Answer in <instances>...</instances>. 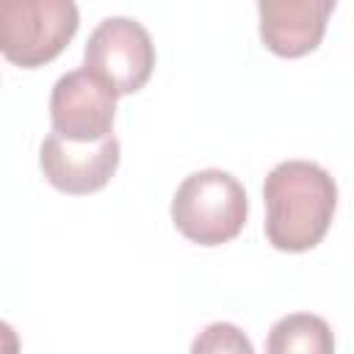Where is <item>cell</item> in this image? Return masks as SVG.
<instances>
[{
    "mask_svg": "<svg viewBox=\"0 0 354 354\" xmlns=\"http://www.w3.org/2000/svg\"><path fill=\"white\" fill-rule=\"evenodd\" d=\"M266 238L279 252L318 246L337 207L332 174L313 160H282L263 183Z\"/></svg>",
    "mask_w": 354,
    "mask_h": 354,
    "instance_id": "6da1fadb",
    "label": "cell"
},
{
    "mask_svg": "<svg viewBox=\"0 0 354 354\" xmlns=\"http://www.w3.org/2000/svg\"><path fill=\"white\" fill-rule=\"evenodd\" d=\"M249 216V199L241 180L224 169L188 174L171 196V221L191 243L221 246L232 241Z\"/></svg>",
    "mask_w": 354,
    "mask_h": 354,
    "instance_id": "7a4b0ae2",
    "label": "cell"
},
{
    "mask_svg": "<svg viewBox=\"0 0 354 354\" xmlns=\"http://www.w3.org/2000/svg\"><path fill=\"white\" fill-rule=\"evenodd\" d=\"M80 14L72 0H3L0 3V50L22 66L50 64L77 33Z\"/></svg>",
    "mask_w": 354,
    "mask_h": 354,
    "instance_id": "3957f363",
    "label": "cell"
},
{
    "mask_svg": "<svg viewBox=\"0 0 354 354\" xmlns=\"http://www.w3.org/2000/svg\"><path fill=\"white\" fill-rule=\"evenodd\" d=\"M83 69L105 80L119 97L136 94L155 69L152 36L130 17H108L91 30L86 41Z\"/></svg>",
    "mask_w": 354,
    "mask_h": 354,
    "instance_id": "277c9868",
    "label": "cell"
},
{
    "mask_svg": "<svg viewBox=\"0 0 354 354\" xmlns=\"http://www.w3.org/2000/svg\"><path fill=\"white\" fill-rule=\"evenodd\" d=\"M116 91L88 69L66 72L50 94L53 133L75 144H100L113 136Z\"/></svg>",
    "mask_w": 354,
    "mask_h": 354,
    "instance_id": "5b68a950",
    "label": "cell"
},
{
    "mask_svg": "<svg viewBox=\"0 0 354 354\" xmlns=\"http://www.w3.org/2000/svg\"><path fill=\"white\" fill-rule=\"evenodd\" d=\"M39 166L44 180L72 196L94 194L111 183L119 166V138L111 136L100 144H75L50 133L39 147Z\"/></svg>",
    "mask_w": 354,
    "mask_h": 354,
    "instance_id": "8992f818",
    "label": "cell"
},
{
    "mask_svg": "<svg viewBox=\"0 0 354 354\" xmlns=\"http://www.w3.org/2000/svg\"><path fill=\"white\" fill-rule=\"evenodd\" d=\"M335 11V0H260V39L279 58L313 53Z\"/></svg>",
    "mask_w": 354,
    "mask_h": 354,
    "instance_id": "52a82bcc",
    "label": "cell"
},
{
    "mask_svg": "<svg viewBox=\"0 0 354 354\" xmlns=\"http://www.w3.org/2000/svg\"><path fill=\"white\" fill-rule=\"evenodd\" d=\"M266 354H335L332 326L321 315L290 313L271 326Z\"/></svg>",
    "mask_w": 354,
    "mask_h": 354,
    "instance_id": "ba28073f",
    "label": "cell"
},
{
    "mask_svg": "<svg viewBox=\"0 0 354 354\" xmlns=\"http://www.w3.org/2000/svg\"><path fill=\"white\" fill-rule=\"evenodd\" d=\"M191 354H254V346L241 326L230 321H216L194 337Z\"/></svg>",
    "mask_w": 354,
    "mask_h": 354,
    "instance_id": "9c48e42d",
    "label": "cell"
}]
</instances>
